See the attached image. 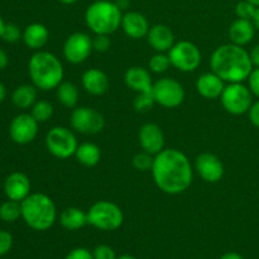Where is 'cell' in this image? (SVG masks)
<instances>
[{"label": "cell", "mask_w": 259, "mask_h": 259, "mask_svg": "<svg viewBox=\"0 0 259 259\" xmlns=\"http://www.w3.org/2000/svg\"><path fill=\"white\" fill-rule=\"evenodd\" d=\"M152 176L154 184L167 195H180L192 184L194 168L184 152L166 148L154 156Z\"/></svg>", "instance_id": "6da1fadb"}, {"label": "cell", "mask_w": 259, "mask_h": 259, "mask_svg": "<svg viewBox=\"0 0 259 259\" xmlns=\"http://www.w3.org/2000/svg\"><path fill=\"white\" fill-rule=\"evenodd\" d=\"M210 66L212 72L228 83L248 80L254 67L249 52L244 47L234 43L219 46L212 52Z\"/></svg>", "instance_id": "7a4b0ae2"}, {"label": "cell", "mask_w": 259, "mask_h": 259, "mask_svg": "<svg viewBox=\"0 0 259 259\" xmlns=\"http://www.w3.org/2000/svg\"><path fill=\"white\" fill-rule=\"evenodd\" d=\"M28 71L33 85L42 91L57 89L65 76L60 58L48 51H37L30 57Z\"/></svg>", "instance_id": "3957f363"}, {"label": "cell", "mask_w": 259, "mask_h": 259, "mask_svg": "<svg viewBox=\"0 0 259 259\" xmlns=\"http://www.w3.org/2000/svg\"><path fill=\"white\" fill-rule=\"evenodd\" d=\"M22 218L25 224L37 232H46L53 227L57 219V210L53 200L46 194L35 192L22 202Z\"/></svg>", "instance_id": "277c9868"}, {"label": "cell", "mask_w": 259, "mask_h": 259, "mask_svg": "<svg viewBox=\"0 0 259 259\" xmlns=\"http://www.w3.org/2000/svg\"><path fill=\"white\" fill-rule=\"evenodd\" d=\"M123 10L111 0H96L85 12V23L95 34H113L121 27Z\"/></svg>", "instance_id": "5b68a950"}, {"label": "cell", "mask_w": 259, "mask_h": 259, "mask_svg": "<svg viewBox=\"0 0 259 259\" xmlns=\"http://www.w3.org/2000/svg\"><path fill=\"white\" fill-rule=\"evenodd\" d=\"M88 220L89 224L96 229L114 232L123 225L124 214L120 207L114 202L100 200L89 209Z\"/></svg>", "instance_id": "8992f818"}, {"label": "cell", "mask_w": 259, "mask_h": 259, "mask_svg": "<svg viewBox=\"0 0 259 259\" xmlns=\"http://www.w3.org/2000/svg\"><path fill=\"white\" fill-rule=\"evenodd\" d=\"M46 147L56 158L67 159L75 156L78 142L71 129L66 126H53L46 136Z\"/></svg>", "instance_id": "52a82bcc"}, {"label": "cell", "mask_w": 259, "mask_h": 259, "mask_svg": "<svg viewBox=\"0 0 259 259\" xmlns=\"http://www.w3.org/2000/svg\"><path fill=\"white\" fill-rule=\"evenodd\" d=\"M222 105L232 115H243L248 113L253 104V94L243 82L225 85L222 96Z\"/></svg>", "instance_id": "ba28073f"}, {"label": "cell", "mask_w": 259, "mask_h": 259, "mask_svg": "<svg viewBox=\"0 0 259 259\" xmlns=\"http://www.w3.org/2000/svg\"><path fill=\"white\" fill-rule=\"evenodd\" d=\"M171 66L181 72H194L201 63V51L190 40H180L168 51Z\"/></svg>", "instance_id": "9c48e42d"}, {"label": "cell", "mask_w": 259, "mask_h": 259, "mask_svg": "<svg viewBox=\"0 0 259 259\" xmlns=\"http://www.w3.org/2000/svg\"><path fill=\"white\" fill-rule=\"evenodd\" d=\"M154 103L167 109H175L185 100V89L172 77H162L153 82Z\"/></svg>", "instance_id": "30bf717a"}, {"label": "cell", "mask_w": 259, "mask_h": 259, "mask_svg": "<svg viewBox=\"0 0 259 259\" xmlns=\"http://www.w3.org/2000/svg\"><path fill=\"white\" fill-rule=\"evenodd\" d=\"M70 121L73 131L86 136L99 134L105 126L104 116L90 106H78L73 109Z\"/></svg>", "instance_id": "8fae6325"}, {"label": "cell", "mask_w": 259, "mask_h": 259, "mask_svg": "<svg viewBox=\"0 0 259 259\" xmlns=\"http://www.w3.org/2000/svg\"><path fill=\"white\" fill-rule=\"evenodd\" d=\"M93 51V38L83 32H76L66 38L63 57L72 65H80L88 60Z\"/></svg>", "instance_id": "7c38bea8"}, {"label": "cell", "mask_w": 259, "mask_h": 259, "mask_svg": "<svg viewBox=\"0 0 259 259\" xmlns=\"http://www.w3.org/2000/svg\"><path fill=\"white\" fill-rule=\"evenodd\" d=\"M38 134V121L32 114H19L12 120L9 126V136L17 144H29Z\"/></svg>", "instance_id": "4fadbf2b"}, {"label": "cell", "mask_w": 259, "mask_h": 259, "mask_svg": "<svg viewBox=\"0 0 259 259\" xmlns=\"http://www.w3.org/2000/svg\"><path fill=\"white\" fill-rule=\"evenodd\" d=\"M195 169L197 175L209 184H217L224 176V164L215 154L201 153L195 161Z\"/></svg>", "instance_id": "5bb4252c"}, {"label": "cell", "mask_w": 259, "mask_h": 259, "mask_svg": "<svg viewBox=\"0 0 259 259\" xmlns=\"http://www.w3.org/2000/svg\"><path fill=\"white\" fill-rule=\"evenodd\" d=\"M138 138L142 149L152 156H156L164 149V134L157 124L147 123L142 125Z\"/></svg>", "instance_id": "9a60e30c"}, {"label": "cell", "mask_w": 259, "mask_h": 259, "mask_svg": "<svg viewBox=\"0 0 259 259\" xmlns=\"http://www.w3.org/2000/svg\"><path fill=\"white\" fill-rule=\"evenodd\" d=\"M125 85L137 94H153V81L151 71L141 66L128 68L124 75Z\"/></svg>", "instance_id": "2e32d148"}, {"label": "cell", "mask_w": 259, "mask_h": 259, "mask_svg": "<svg viewBox=\"0 0 259 259\" xmlns=\"http://www.w3.org/2000/svg\"><path fill=\"white\" fill-rule=\"evenodd\" d=\"M4 192L13 201L22 202L30 195V181L22 172H13L5 179Z\"/></svg>", "instance_id": "e0dca14e"}, {"label": "cell", "mask_w": 259, "mask_h": 259, "mask_svg": "<svg viewBox=\"0 0 259 259\" xmlns=\"http://www.w3.org/2000/svg\"><path fill=\"white\" fill-rule=\"evenodd\" d=\"M121 29L132 39H141L147 37L149 32V23L146 15L139 12H126L123 14Z\"/></svg>", "instance_id": "ac0fdd59"}, {"label": "cell", "mask_w": 259, "mask_h": 259, "mask_svg": "<svg viewBox=\"0 0 259 259\" xmlns=\"http://www.w3.org/2000/svg\"><path fill=\"white\" fill-rule=\"evenodd\" d=\"M83 90L93 96H101L108 91L109 77L100 68H89L82 73L81 77Z\"/></svg>", "instance_id": "d6986e66"}, {"label": "cell", "mask_w": 259, "mask_h": 259, "mask_svg": "<svg viewBox=\"0 0 259 259\" xmlns=\"http://www.w3.org/2000/svg\"><path fill=\"white\" fill-rule=\"evenodd\" d=\"M147 40L156 52L164 53L174 47L175 34L171 28L167 27L166 24H156L149 28Z\"/></svg>", "instance_id": "ffe728a7"}, {"label": "cell", "mask_w": 259, "mask_h": 259, "mask_svg": "<svg viewBox=\"0 0 259 259\" xmlns=\"http://www.w3.org/2000/svg\"><path fill=\"white\" fill-rule=\"evenodd\" d=\"M225 89V81L215 72H205L199 76L196 81V90L202 98L218 99L222 96Z\"/></svg>", "instance_id": "44dd1931"}, {"label": "cell", "mask_w": 259, "mask_h": 259, "mask_svg": "<svg viewBox=\"0 0 259 259\" xmlns=\"http://www.w3.org/2000/svg\"><path fill=\"white\" fill-rule=\"evenodd\" d=\"M255 25L253 20L247 19H237L230 24L229 27V39L230 43H234L238 46H247L248 43L252 42L255 34Z\"/></svg>", "instance_id": "7402d4cb"}, {"label": "cell", "mask_w": 259, "mask_h": 259, "mask_svg": "<svg viewBox=\"0 0 259 259\" xmlns=\"http://www.w3.org/2000/svg\"><path fill=\"white\" fill-rule=\"evenodd\" d=\"M22 38L28 48L40 51V48L45 47L50 39V32H48V28L42 23H32L25 28Z\"/></svg>", "instance_id": "603a6c76"}, {"label": "cell", "mask_w": 259, "mask_h": 259, "mask_svg": "<svg viewBox=\"0 0 259 259\" xmlns=\"http://www.w3.org/2000/svg\"><path fill=\"white\" fill-rule=\"evenodd\" d=\"M60 224L66 230H71V232L81 229V228L89 224L88 212H85L83 210L75 206L67 207V209H65L61 212Z\"/></svg>", "instance_id": "cb8c5ba5"}, {"label": "cell", "mask_w": 259, "mask_h": 259, "mask_svg": "<svg viewBox=\"0 0 259 259\" xmlns=\"http://www.w3.org/2000/svg\"><path fill=\"white\" fill-rule=\"evenodd\" d=\"M76 159L80 164L85 167H95L100 162L101 151L98 144L85 142V143L78 144L75 153Z\"/></svg>", "instance_id": "d4e9b609"}, {"label": "cell", "mask_w": 259, "mask_h": 259, "mask_svg": "<svg viewBox=\"0 0 259 259\" xmlns=\"http://www.w3.org/2000/svg\"><path fill=\"white\" fill-rule=\"evenodd\" d=\"M12 101L18 109H29L37 101V88L34 85L18 86L12 94Z\"/></svg>", "instance_id": "484cf974"}, {"label": "cell", "mask_w": 259, "mask_h": 259, "mask_svg": "<svg viewBox=\"0 0 259 259\" xmlns=\"http://www.w3.org/2000/svg\"><path fill=\"white\" fill-rule=\"evenodd\" d=\"M56 96L65 108L75 109L78 103L80 93L75 83L70 82V81H62L56 89Z\"/></svg>", "instance_id": "4316f807"}, {"label": "cell", "mask_w": 259, "mask_h": 259, "mask_svg": "<svg viewBox=\"0 0 259 259\" xmlns=\"http://www.w3.org/2000/svg\"><path fill=\"white\" fill-rule=\"evenodd\" d=\"M22 218V205L18 201L8 200L0 205V219L5 223H14Z\"/></svg>", "instance_id": "83f0119b"}, {"label": "cell", "mask_w": 259, "mask_h": 259, "mask_svg": "<svg viewBox=\"0 0 259 259\" xmlns=\"http://www.w3.org/2000/svg\"><path fill=\"white\" fill-rule=\"evenodd\" d=\"M53 113H55L53 105L47 100L35 101L34 105L32 106V111H30L32 116L38 123H45V121L50 120L53 116Z\"/></svg>", "instance_id": "f1b7e54d"}, {"label": "cell", "mask_w": 259, "mask_h": 259, "mask_svg": "<svg viewBox=\"0 0 259 259\" xmlns=\"http://www.w3.org/2000/svg\"><path fill=\"white\" fill-rule=\"evenodd\" d=\"M171 66V61H169L168 55H164L162 52H157L151 57L148 62L149 71L153 73H163Z\"/></svg>", "instance_id": "f546056e"}, {"label": "cell", "mask_w": 259, "mask_h": 259, "mask_svg": "<svg viewBox=\"0 0 259 259\" xmlns=\"http://www.w3.org/2000/svg\"><path fill=\"white\" fill-rule=\"evenodd\" d=\"M133 167L137 171L141 172H148L152 171V167H153L154 162V156L147 153V152H139L136 156L133 157Z\"/></svg>", "instance_id": "4dcf8cb0"}, {"label": "cell", "mask_w": 259, "mask_h": 259, "mask_svg": "<svg viewBox=\"0 0 259 259\" xmlns=\"http://www.w3.org/2000/svg\"><path fill=\"white\" fill-rule=\"evenodd\" d=\"M258 7H255L254 4H252L248 0H242L237 4L235 7V14L237 18L239 19H247V20H253L255 17V13H257Z\"/></svg>", "instance_id": "1f68e13d"}, {"label": "cell", "mask_w": 259, "mask_h": 259, "mask_svg": "<svg viewBox=\"0 0 259 259\" xmlns=\"http://www.w3.org/2000/svg\"><path fill=\"white\" fill-rule=\"evenodd\" d=\"M154 99L153 94H137V98L134 99V108L138 111H146L153 106Z\"/></svg>", "instance_id": "d6a6232c"}, {"label": "cell", "mask_w": 259, "mask_h": 259, "mask_svg": "<svg viewBox=\"0 0 259 259\" xmlns=\"http://www.w3.org/2000/svg\"><path fill=\"white\" fill-rule=\"evenodd\" d=\"M23 37L22 32H20L19 27L17 24H13V23H9V24H5L4 32H3L2 38L8 43H15Z\"/></svg>", "instance_id": "836d02e7"}, {"label": "cell", "mask_w": 259, "mask_h": 259, "mask_svg": "<svg viewBox=\"0 0 259 259\" xmlns=\"http://www.w3.org/2000/svg\"><path fill=\"white\" fill-rule=\"evenodd\" d=\"M111 40L109 34H95L93 38V48L96 52L104 53L110 48Z\"/></svg>", "instance_id": "e575fe53"}, {"label": "cell", "mask_w": 259, "mask_h": 259, "mask_svg": "<svg viewBox=\"0 0 259 259\" xmlns=\"http://www.w3.org/2000/svg\"><path fill=\"white\" fill-rule=\"evenodd\" d=\"M94 259H116L115 252L111 247L105 244H100L94 249L93 252Z\"/></svg>", "instance_id": "d590c367"}, {"label": "cell", "mask_w": 259, "mask_h": 259, "mask_svg": "<svg viewBox=\"0 0 259 259\" xmlns=\"http://www.w3.org/2000/svg\"><path fill=\"white\" fill-rule=\"evenodd\" d=\"M13 247V235L9 232L0 230V257L7 254Z\"/></svg>", "instance_id": "8d00e7d4"}, {"label": "cell", "mask_w": 259, "mask_h": 259, "mask_svg": "<svg viewBox=\"0 0 259 259\" xmlns=\"http://www.w3.org/2000/svg\"><path fill=\"white\" fill-rule=\"evenodd\" d=\"M248 88L252 91L253 96H257L259 99V67L253 68L248 77Z\"/></svg>", "instance_id": "74e56055"}, {"label": "cell", "mask_w": 259, "mask_h": 259, "mask_svg": "<svg viewBox=\"0 0 259 259\" xmlns=\"http://www.w3.org/2000/svg\"><path fill=\"white\" fill-rule=\"evenodd\" d=\"M65 259H94L93 253L89 249L82 247L75 248V249L71 250Z\"/></svg>", "instance_id": "f35d334b"}, {"label": "cell", "mask_w": 259, "mask_h": 259, "mask_svg": "<svg viewBox=\"0 0 259 259\" xmlns=\"http://www.w3.org/2000/svg\"><path fill=\"white\" fill-rule=\"evenodd\" d=\"M248 115H249L250 123L259 129V100L252 104L249 111H248Z\"/></svg>", "instance_id": "ab89813d"}, {"label": "cell", "mask_w": 259, "mask_h": 259, "mask_svg": "<svg viewBox=\"0 0 259 259\" xmlns=\"http://www.w3.org/2000/svg\"><path fill=\"white\" fill-rule=\"evenodd\" d=\"M249 55H250V58H252L253 66L259 67V43L252 48V51L249 52Z\"/></svg>", "instance_id": "60d3db41"}, {"label": "cell", "mask_w": 259, "mask_h": 259, "mask_svg": "<svg viewBox=\"0 0 259 259\" xmlns=\"http://www.w3.org/2000/svg\"><path fill=\"white\" fill-rule=\"evenodd\" d=\"M8 63H9V58H8V55L5 53L4 50L0 48V71L7 68Z\"/></svg>", "instance_id": "b9f144b4"}, {"label": "cell", "mask_w": 259, "mask_h": 259, "mask_svg": "<svg viewBox=\"0 0 259 259\" xmlns=\"http://www.w3.org/2000/svg\"><path fill=\"white\" fill-rule=\"evenodd\" d=\"M219 259H244L239 253H235V252H229V253H225L224 255H222Z\"/></svg>", "instance_id": "7bdbcfd3"}, {"label": "cell", "mask_w": 259, "mask_h": 259, "mask_svg": "<svg viewBox=\"0 0 259 259\" xmlns=\"http://www.w3.org/2000/svg\"><path fill=\"white\" fill-rule=\"evenodd\" d=\"M115 4L118 5L121 10L128 9L129 4H131V0H115Z\"/></svg>", "instance_id": "ee69618b"}, {"label": "cell", "mask_w": 259, "mask_h": 259, "mask_svg": "<svg viewBox=\"0 0 259 259\" xmlns=\"http://www.w3.org/2000/svg\"><path fill=\"white\" fill-rule=\"evenodd\" d=\"M5 96H7V89H5V86L0 82V103L4 101Z\"/></svg>", "instance_id": "f6af8a7d"}, {"label": "cell", "mask_w": 259, "mask_h": 259, "mask_svg": "<svg viewBox=\"0 0 259 259\" xmlns=\"http://www.w3.org/2000/svg\"><path fill=\"white\" fill-rule=\"evenodd\" d=\"M253 23H254L255 28H257V29L259 30V7H258V9H257V13H255L254 19H253Z\"/></svg>", "instance_id": "bcb514c9"}, {"label": "cell", "mask_w": 259, "mask_h": 259, "mask_svg": "<svg viewBox=\"0 0 259 259\" xmlns=\"http://www.w3.org/2000/svg\"><path fill=\"white\" fill-rule=\"evenodd\" d=\"M4 28H5V23H4V20H3L2 15H0V38H2L3 32H4Z\"/></svg>", "instance_id": "7dc6e473"}, {"label": "cell", "mask_w": 259, "mask_h": 259, "mask_svg": "<svg viewBox=\"0 0 259 259\" xmlns=\"http://www.w3.org/2000/svg\"><path fill=\"white\" fill-rule=\"evenodd\" d=\"M58 2L62 3V4H65V5H72V4H75L77 0H58Z\"/></svg>", "instance_id": "c3c4849f"}, {"label": "cell", "mask_w": 259, "mask_h": 259, "mask_svg": "<svg viewBox=\"0 0 259 259\" xmlns=\"http://www.w3.org/2000/svg\"><path fill=\"white\" fill-rule=\"evenodd\" d=\"M116 259H137V258H136V257H133V255L123 254V255H120V257H118Z\"/></svg>", "instance_id": "681fc988"}, {"label": "cell", "mask_w": 259, "mask_h": 259, "mask_svg": "<svg viewBox=\"0 0 259 259\" xmlns=\"http://www.w3.org/2000/svg\"><path fill=\"white\" fill-rule=\"evenodd\" d=\"M248 2H250L252 4H254L255 7H259V0H248Z\"/></svg>", "instance_id": "f907efd6"}, {"label": "cell", "mask_w": 259, "mask_h": 259, "mask_svg": "<svg viewBox=\"0 0 259 259\" xmlns=\"http://www.w3.org/2000/svg\"><path fill=\"white\" fill-rule=\"evenodd\" d=\"M0 185H2V181H0Z\"/></svg>", "instance_id": "816d5d0a"}]
</instances>
